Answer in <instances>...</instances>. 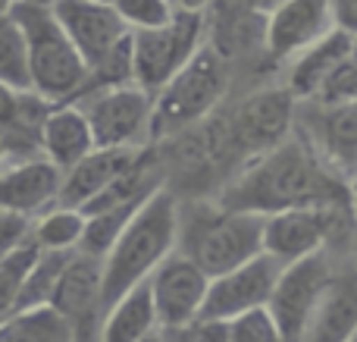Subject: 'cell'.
Masks as SVG:
<instances>
[{
    "label": "cell",
    "instance_id": "obj_1",
    "mask_svg": "<svg viewBox=\"0 0 357 342\" xmlns=\"http://www.w3.org/2000/svg\"><path fill=\"white\" fill-rule=\"evenodd\" d=\"M348 198H351V186L329 173L307 138L291 129L279 144L254 154L251 163L222 188L216 201L232 211L270 217L291 207L333 205Z\"/></svg>",
    "mask_w": 357,
    "mask_h": 342
},
{
    "label": "cell",
    "instance_id": "obj_2",
    "mask_svg": "<svg viewBox=\"0 0 357 342\" xmlns=\"http://www.w3.org/2000/svg\"><path fill=\"white\" fill-rule=\"evenodd\" d=\"M176 220H178V195L167 186L154 188L142 205L135 207L132 220L119 239L100 258V299L104 311L110 302H116L126 289L138 286L151 276V270L176 251Z\"/></svg>",
    "mask_w": 357,
    "mask_h": 342
},
{
    "label": "cell",
    "instance_id": "obj_3",
    "mask_svg": "<svg viewBox=\"0 0 357 342\" xmlns=\"http://www.w3.org/2000/svg\"><path fill=\"white\" fill-rule=\"evenodd\" d=\"M264 217L232 211L220 201H178L176 251L185 255L204 276H220L264 251Z\"/></svg>",
    "mask_w": 357,
    "mask_h": 342
},
{
    "label": "cell",
    "instance_id": "obj_4",
    "mask_svg": "<svg viewBox=\"0 0 357 342\" xmlns=\"http://www.w3.org/2000/svg\"><path fill=\"white\" fill-rule=\"evenodd\" d=\"M6 13L25 38L31 91L47 104H66L79 98L88 85V66L73 47V41L63 35L50 6L13 0Z\"/></svg>",
    "mask_w": 357,
    "mask_h": 342
},
{
    "label": "cell",
    "instance_id": "obj_5",
    "mask_svg": "<svg viewBox=\"0 0 357 342\" xmlns=\"http://www.w3.org/2000/svg\"><path fill=\"white\" fill-rule=\"evenodd\" d=\"M348 267H351L348 251L326 248V251H317V255L298 258V261L285 264L279 270L276 283H273L270 302H266V311H270L282 342H298L301 330L307 327L310 314H314V308L326 295V289Z\"/></svg>",
    "mask_w": 357,
    "mask_h": 342
},
{
    "label": "cell",
    "instance_id": "obj_6",
    "mask_svg": "<svg viewBox=\"0 0 357 342\" xmlns=\"http://www.w3.org/2000/svg\"><path fill=\"white\" fill-rule=\"evenodd\" d=\"M348 236H351V207L348 201H333V205H307L291 207L264 217V255L273 261L285 264L298 258L317 255V251H348Z\"/></svg>",
    "mask_w": 357,
    "mask_h": 342
},
{
    "label": "cell",
    "instance_id": "obj_7",
    "mask_svg": "<svg viewBox=\"0 0 357 342\" xmlns=\"http://www.w3.org/2000/svg\"><path fill=\"white\" fill-rule=\"evenodd\" d=\"M222 94H226V60L216 47L201 44L195 57L154 94L151 138L169 135V132H178L204 119L220 104Z\"/></svg>",
    "mask_w": 357,
    "mask_h": 342
},
{
    "label": "cell",
    "instance_id": "obj_8",
    "mask_svg": "<svg viewBox=\"0 0 357 342\" xmlns=\"http://www.w3.org/2000/svg\"><path fill=\"white\" fill-rule=\"evenodd\" d=\"M85 113L94 148H148L154 94L135 82L88 88L73 101Z\"/></svg>",
    "mask_w": 357,
    "mask_h": 342
},
{
    "label": "cell",
    "instance_id": "obj_9",
    "mask_svg": "<svg viewBox=\"0 0 357 342\" xmlns=\"http://www.w3.org/2000/svg\"><path fill=\"white\" fill-rule=\"evenodd\" d=\"M204 44V13L176 10L157 29L132 31V82L157 94Z\"/></svg>",
    "mask_w": 357,
    "mask_h": 342
},
{
    "label": "cell",
    "instance_id": "obj_10",
    "mask_svg": "<svg viewBox=\"0 0 357 342\" xmlns=\"http://www.w3.org/2000/svg\"><path fill=\"white\" fill-rule=\"evenodd\" d=\"M144 283H148L157 324H160L163 333L185 330L191 320H197L204 295H207V276L185 255L169 251V255L151 270V276Z\"/></svg>",
    "mask_w": 357,
    "mask_h": 342
},
{
    "label": "cell",
    "instance_id": "obj_11",
    "mask_svg": "<svg viewBox=\"0 0 357 342\" xmlns=\"http://www.w3.org/2000/svg\"><path fill=\"white\" fill-rule=\"evenodd\" d=\"M279 270H282V264L260 251L251 261L238 264V267L226 270L220 276H210L207 295H204V305L197 318L229 320L245 311H254V308H266Z\"/></svg>",
    "mask_w": 357,
    "mask_h": 342
},
{
    "label": "cell",
    "instance_id": "obj_12",
    "mask_svg": "<svg viewBox=\"0 0 357 342\" xmlns=\"http://www.w3.org/2000/svg\"><path fill=\"white\" fill-rule=\"evenodd\" d=\"M100 258L73 251L54 286L47 305L69 320L75 342H98V327L104 318V299H100Z\"/></svg>",
    "mask_w": 357,
    "mask_h": 342
},
{
    "label": "cell",
    "instance_id": "obj_13",
    "mask_svg": "<svg viewBox=\"0 0 357 342\" xmlns=\"http://www.w3.org/2000/svg\"><path fill=\"white\" fill-rule=\"evenodd\" d=\"M50 13L60 22L63 35L73 41L85 66H98L126 35V22L116 16V10L107 3H94V0H54Z\"/></svg>",
    "mask_w": 357,
    "mask_h": 342
},
{
    "label": "cell",
    "instance_id": "obj_14",
    "mask_svg": "<svg viewBox=\"0 0 357 342\" xmlns=\"http://www.w3.org/2000/svg\"><path fill=\"white\" fill-rule=\"evenodd\" d=\"M264 16V47L276 63H289L298 50L314 44L335 25L329 0H279Z\"/></svg>",
    "mask_w": 357,
    "mask_h": 342
},
{
    "label": "cell",
    "instance_id": "obj_15",
    "mask_svg": "<svg viewBox=\"0 0 357 342\" xmlns=\"http://www.w3.org/2000/svg\"><path fill=\"white\" fill-rule=\"evenodd\" d=\"M304 138L317 151V157L326 163L329 173L339 176L345 186H351L357 163V101L335 107L310 104V123Z\"/></svg>",
    "mask_w": 357,
    "mask_h": 342
},
{
    "label": "cell",
    "instance_id": "obj_16",
    "mask_svg": "<svg viewBox=\"0 0 357 342\" xmlns=\"http://www.w3.org/2000/svg\"><path fill=\"white\" fill-rule=\"evenodd\" d=\"M60 179L63 170H56L41 154L22 157V161H6L0 167V211L31 220L44 207L54 205Z\"/></svg>",
    "mask_w": 357,
    "mask_h": 342
},
{
    "label": "cell",
    "instance_id": "obj_17",
    "mask_svg": "<svg viewBox=\"0 0 357 342\" xmlns=\"http://www.w3.org/2000/svg\"><path fill=\"white\" fill-rule=\"evenodd\" d=\"M295 129V98L285 88H266L257 91L235 113V138L251 154L279 144Z\"/></svg>",
    "mask_w": 357,
    "mask_h": 342
},
{
    "label": "cell",
    "instance_id": "obj_18",
    "mask_svg": "<svg viewBox=\"0 0 357 342\" xmlns=\"http://www.w3.org/2000/svg\"><path fill=\"white\" fill-rule=\"evenodd\" d=\"M144 151L148 148H91L79 163L63 170L54 205L82 211L100 188L110 186L119 173H126Z\"/></svg>",
    "mask_w": 357,
    "mask_h": 342
},
{
    "label": "cell",
    "instance_id": "obj_19",
    "mask_svg": "<svg viewBox=\"0 0 357 342\" xmlns=\"http://www.w3.org/2000/svg\"><path fill=\"white\" fill-rule=\"evenodd\" d=\"M348 57H354V31H345V29H339V25H333L323 38H317L314 44H307V47L298 50L289 60L285 91L295 101H310L317 94V88L323 85V79H326L339 63H345Z\"/></svg>",
    "mask_w": 357,
    "mask_h": 342
},
{
    "label": "cell",
    "instance_id": "obj_20",
    "mask_svg": "<svg viewBox=\"0 0 357 342\" xmlns=\"http://www.w3.org/2000/svg\"><path fill=\"white\" fill-rule=\"evenodd\" d=\"M91 148L94 138L79 104L66 101V104H54L44 113L41 129H38V154L44 161H50L56 170H69Z\"/></svg>",
    "mask_w": 357,
    "mask_h": 342
},
{
    "label": "cell",
    "instance_id": "obj_21",
    "mask_svg": "<svg viewBox=\"0 0 357 342\" xmlns=\"http://www.w3.org/2000/svg\"><path fill=\"white\" fill-rule=\"evenodd\" d=\"M354 333H357V292H354V270L348 267L326 289V295L314 308L298 342H354Z\"/></svg>",
    "mask_w": 357,
    "mask_h": 342
},
{
    "label": "cell",
    "instance_id": "obj_22",
    "mask_svg": "<svg viewBox=\"0 0 357 342\" xmlns=\"http://www.w3.org/2000/svg\"><path fill=\"white\" fill-rule=\"evenodd\" d=\"M157 330L160 324H157L148 283H138L107 305L98 327V342H142Z\"/></svg>",
    "mask_w": 357,
    "mask_h": 342
},
{
    "label": "cell",
    "instance_id": "obj_23",
    "mask_svg": "<svg viewBox=\"0 0 357 342\" xmlns=\"http://www.w3.org/2000/svg\"><path fill=\"white\" fill-rule=\"evenodd\" d=\"M0 342H75V333L63 314L41 305L6 314L0 320Z\"/></svg>",
    "mask_w": 357,
    "mask_h": 342
},
{
    "label": "cell",
    "instance_id": "obj_24",
    "mask_svg": "<svg viewBox=\"0 0 357 342\" xmlns=\"http://www.w3.org/2000/svg\"><path fill=\"white\" fill-rule=\"evenodd\" d=\"M85 232V214L75 207L50 205L31 217L29 239L41 251H75Z\"/></svg>",
    "mask_w": 357,
    "mask_h": 342
},
{
    "label": "cell",
    "instance_id": "obj_25",
    "mask_svg": "<svg viewBox=\"0 0 357 342\" xmlns=\"http://www.w3.org/2000/svg\"><path fill=\"white\" fill-rule=\"evenodd\" d=\"M69 255H73V251H41L38 248L31 267L25 270V280H22V286H19L13 311H29V308L47 305L50 295H54L56 280H60L63 267H66V261H69Z\"/></svg>",
    "mask_w": 357,
    "mask_h": 342
},
{
    "label": "cell",
    "instance_id": "obj_26",
    "mask_svg": "<svg viewBox=\"0 0 357 342\" xmlns=\"http://www.w3.org/2000/svg\"><path fill=\"white\" fill-rule=\"evenodd\" d=\"M0 85L13 88V91H31L25 38L19 25L10 19V13L0 16Z\"/></svg>",
    "mask_w": 357,
    "mask_h": 342
},
{
    "label": "cell",
    "instance_id": "obj_27",
    "mask_svg": "<svg viewBox=\"0 0 357 342\" xmlns=\"http://www.w3.org/2000/svg\"><path fill=\"white\" fill-rule=\"evenodd\" d=\"M113 10H116V16L123 19L129 31H142L169 22L176 6L169 0H113Z\"/></svg>",
    "mask_w": 357,
    "mask_h": 342
},
{
    "label": "cell",
    "instance_id": "obj_28",
    "mask_svg": "<svg viewBox=\"0 0 357 342\" xmlns=\"http://www.w3.org/2000/svg\"><path fill=\"white\" fill-rule=\"evenodd\" d=\"M354 101H357V66H354V57H348L345 63H339L323 79V85L317 88V94L307 104L335 107V104H354Z\"/></svg>",
    "mask_w": 357,
    "mask_h": 342
},
{
    "label": "cell",
    "instance_id": "obj_29",
    "mask_svg": "<svg viewBox=\"0 0 357 342\" xmlns=\"http://www.w3.org/2000/svg\"><path fill=\"white\" fill-rule=\"evenodd\" d=\"M226 342H282L266 308H254L226 320Z\"/></svg>",
    "mask_w": 357,
    "mask_h": 342
},
{
    "label": "cell",
    "instance_id": "obj_30",
    "mask_svg": "<svg viewBox=\"0 0 357 342\" xmlns=\"http://www.w3.org/2000/svg\"><path fill=\"white\" fill-rule=\"evenodd\" d=\"M29 226H31L29 217H19V214L0 211V261H3L13 248H19V245L29 239Z\"/></svg>",
    "mask_w": 357,
    "mask_h": 342
},
{
    "label": "cell",
    "instance_id": "obj_31",
    "mask_svg": "<svg viewBox=\"0 0 357 342\" xmlns=\"http://www.w3.org/2000/svg\"><path fill=\"white\" fill-rule=\"evenodd\" d=\"M329 10H333V22L345 31H354L357 22V0H329Z\"/></svg>",
    "mask_w": 357,
    "mask_h": 342
},
{
    "label": "cell",
    "instance_id": "obj_32",
    "mask_svg": "<svg viewBox=\"0 0 357 342\" xmlns=\"http://www.w3.org/2000/svg\"><path fill=\"white\" fill-rule=\"evenodd\" d=\"M276 3H279V0H251V10L254 13H270Z\"/></svg>",
    "mask_w": 357,
    "mask_h": 342
},
{
    "label": "cell",
    "instance_id": "obj_33",
    "mask_svg": "<svg viewBox=\"0 0 357 342\" xmlns=\"http://www.w3.org/2000/svg\"><path fill=\"white\" fill-rule=\"evenodd\" d=\"M142 342H169V336H167L163 330H157V333H151V336H148V339H142Z\"/></svg>",
    "mask_w": 357,
    "mask_h": 342
},
{
    "label": "cell",
    "instance_id": "obj_34",
    "mask_svg": "<svg viewBox=\"0 0 357 342\" xmlns=\"http://www.w3.org/2000/svg\"><path fill=\"white\" fill-rule=\"evenodd\" d=\"M6 163V151H3V144H0V167Z\"/></svg>",
    "mask_w": 357,
    "mask_h": 342
},
{
    "label": "cell",
    "instance_id": "obj_35",
    "mask_svg": "<svg viewBox=\"0 0 357 342\" xmlns=\"http://www.w3.org/2000/svg\"><path fill=\"white\" fill-rule=\"evenodd\" d=\"M31 3H44V6H50V3H54V0H31Z\"/></svg>",
    "mask_w": 357,
    "mask_h": 342
},
{
    "label": "cell",
    "instance_id": "obj_36",
    "mask_svg": "<svg viewBox=\"0 0 357 342\" xmlns=\"http://www.w3.org/2000/svg\"><path fill=\"white\" fill-rule=\"evenodd\" d=\"M94 3H107V6H113V0H94Z\"/></svg>",
    "mask_w": 357,
    "mask_h": 342
},
{
    "label": "cell",
    "instance_id": "obj_37",
    "mask_svg": "<svg viewBox=\"0 0 357 342\" xmlns=\"http://www.w3.org/2000/svg\"><path fill=\"white\" fill-rule=\"evenodd\" d=\"M167 336H169V333H167ZM169 342H173V339H169Z\"/></svg>",
    "mask_w": 357,
    "mask_h": 342
}]
</instances>
